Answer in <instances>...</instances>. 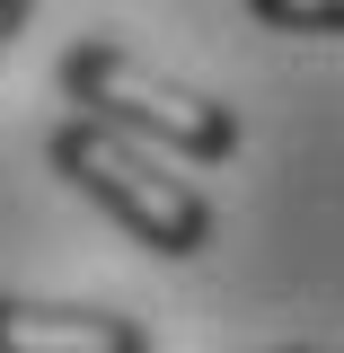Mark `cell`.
Segmentation results:
<instances>
[{"instance_id":"obj_1","label":"cell","mask_w":344,"mask_h":353,"mask_svg":"<svg viewBox=\"0 0 344 353\" xmlns=\"http://www.w3.org/2000/svg\"><path fill=\"white\" fill-rule=\"evenodd\" d=\"M44 159H53L62 185H80L115 230H132L150 256L185 265V256H203V248H212V203H203V194L176 176V159H159L150 141L97 124V115H71V124L44 141Z\"/></svg>"},{"instance_id":"obj_2","label":"cell","mask_w":344,"mask_h":353,"mask_svg":"<svg viewBox=\"0 0 344 353\" xmlns=\"http://www.w3.org/2000/svg\"><path fill=\"white\" fill-rule=\"evenodd\" d=\"M62 97L88 106L97 124L150 141L159 159H194V168L239 159V106H221L212 88L168 80L159 62H141V53L115 44V36H88V44L62 53Z\"/></svg>"},{"instance_id":"obj_3","label":"cell","mask_w":344,"mask_h":353,"mask_svg":"<svg viewBox=\"0 0 344 353\" xmlns=\"http://www.w3.org/2000/svg\"><path fill=\"white\" fill-rule=\"evenodd\" d=\"M0 353H150V327L80 301H0Z\"/></svg>"},{"instance_id":"obj_4","label":"cell","mask_w":344,"mask_h":353,"mask_svg":"<svg viewBox=\"0 0 344 353\" xmlns=\"http://www.w3.org/2000/svg\"><path fill=\"white\" fill-rule=\"evenodd\" d=\"M247 18L283 36H344V0H247Z\"/></svg>"},{"instance_id":"obj_5","label":"cell","mask_w":344,"mask_h":353,"mask_svg":"<svg viewBox=\"0 0 344 353\" xmlns=\"http://www.w3.org/2000/svg\"><path fill=\"white\" fill-rule=\"evenodd\" d=\"M27 18H36V0H0V62H9V44L27 36Z\"/></svg>"},{"instance_id":"obj_6","label":"cell","mask_w":344,"mask_h":353,"mask_svg":"<svg viewBox=\"0 0 344 353\" xmlns=\"http://www.w3.org/2000/svg\"><path fill=\"white\" fill-rule=\"evenodd\" d=\"M283 353H309V345H283Z\"/></svg>"}]
</instances>
